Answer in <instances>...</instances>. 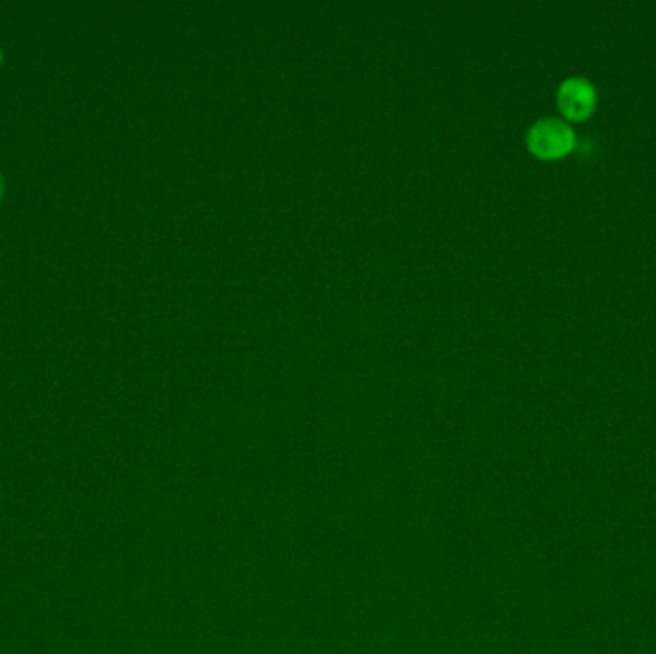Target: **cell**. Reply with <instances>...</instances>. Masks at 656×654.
<instances>
[{"mask_svg": "<svg viewBox=\"0 0 656 654\" xmlns=\"http://www.w3.org/2000/svg\"><path fill=\"white\" fill-rule=\"evenodd\" d=\"M530 152L541 160H561L576 146V133L566 119L541 117L526 135Z\"/></svg>", "mask_w": 656, "mask_h": 654, "instance_id": "cell-1", "label": "cell"}, {"mask_svg": "<svg viewBox=\"0 0 656 654\" xmlns=\"http://www.w3.org/2000/svg\"><path fill=\"white\" fill-rule=\"evenodd\" d=\"M597 87L587 77H566L557 91L559 110L568 121H584L597 108Z\"/></svg>", "mask_w": 656, "mask_h": 654, "instance_id": "cell-2", "label": "cell"}, {"mask_svg": "<svg viewBox=\"0 0 656 654\" xmlns=\"http://www.w3.org/2000/svg\"><path fill=\"white\" fill-rule=\"evenodd\" d=\"M0 192H2V183H0Z\"/></svg>", "mask_w": 656, "mask_h": 654, "instance_id": "cell-3", "label": "cell"}, {"mask_svg": "<svg viewBox=\"0 0 656 654\" xmlns=\"http://www.w3.org/2000/svg\"><path fill=\"white\" fill-rule=\"evenodd\" d=\"M0 60H2V52H0Z\"/></svg>", "mask_w": 656, "mask_h": 654, "instance_id": "cell-4", "label": "cell"}]
</instances>
